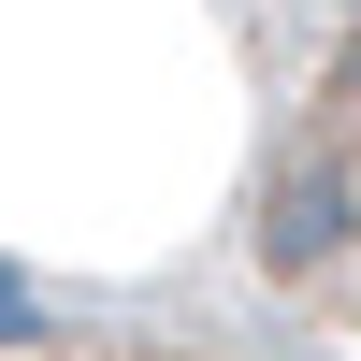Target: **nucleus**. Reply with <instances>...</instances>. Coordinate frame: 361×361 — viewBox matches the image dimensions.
I'll return each mask as SVG.
<instances>
[{
	"label": "nucleus",
	"mask_w": 361,
	"mask_h": 361,
	"mask_svg": "<svg viewBox=\"0 0 361 361\" xmlns=\"http://www.w3.org/2000/svg\"><path fill=\"white\" fill-rule=\"evenodd\" d=\"M260 275L289 289V318H318L361 361V58L289 116L275 173H260Z\"/></svg>",
	"instance_id": "obj_1"
},
{
	"label": "nucleus",
	"mask_w": 361,
	"mask_h": 361,
	"mask_svg": "<svg viewBox=\"0 0 361 361\" xmlns=\"http://www.w3.org/2000/svg\"><path fill=\"white\" fill-rule=\"evenodd\" d=\"M0 361H246V347L145 333V318H0Z\"/></svg>",
	"instance_id": "obj_2"
}]
</instances>
